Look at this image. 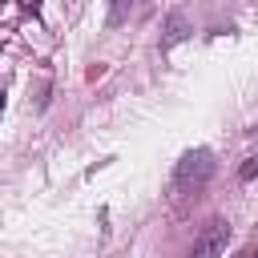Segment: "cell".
<instances>
[{
	"label": "cell",
	"mask_w": 258,
	"mask_h": 258,
	"mask_svg": "<svg viewBox=\"0 0 258 258\" xmlns=\"http://www.w3.org/2000/svg\"><path fill=\"white\" fill-rule=\"evenodd\" d=\"M238 258H258V254H254V250H242V254H238Z\"/></svg>",
	"instance_id": "52a82bcc"
},
{
	"label": "cell",
	"mask_w": 258,
	"mask_h": 258,
	"mask_svg": "<svg viewBox=\"0 0 258 258\" xmlns=\"http://www.w3.org/2000/svg\"><path fill=\"white\" fill-rule=\"evenodd\" d=\"M210 177H214V153L210 149H189L173 165V194H202Z\"/></svg>",
	"instance_id": "6da1fadb"
},
{
	"label": "cell",
	"mask_w": 258,
	"mask_h": 258,
	"mask_svg": "<svg viewBox=\"0 0 258 258\" xmlns=\"http://www.w3.org/2000/svg\"><path fill=\"white\" fill-rule=\"evenodd\" d=\"M20 4H24V8H32V12L40 8V0H20Z\"/></svg>",
	"instance_id": "8992f818"
},
{
	"label": "cell",
	"mask_w": 258,
	"mask_h": 258,
	"mask_svg": "<svg viewBox=\"0 0 258 258\" xmlns=\"http://www.w3.org/2000/svg\"><path fill=\"white\" fill-rule=\"evenodd\" d=\"M238 177H242V181H258V153L246 157V161L238 165Z\"/></svg>",
	"instance_id": "277c9868"
},
{
	"label": "cell",
	"mask_w": 258,
	"mask_h": 258,
	"mask_svg": "<svg viewBox=\"0 0 258 258\" xmlns=\"http://www.w3.org/2000/svg\"><path fill=\"white\" fill-rule=\"evenodd\" d=\"M226 242H230V222L226 218H210L194 242V258H222L226 254Z\"/></svg>",
	"instance_id": "7a4b0ae2"
},
{
	"label": "cell",
	"mask_w": 258,
	"mask_h": 258,
	"mask_svg": "<svg viewBox=\"0 0 258 258\" xmlns=\"http://www.w3.org/2000/svg\"><path fill=\"white\" fill-rule=\"evenodd\" d=\"M133 8V0H109V20L117 24V20H125V12Z\"/></svg>",
	"instance_id": "5b68a950"
},
{
	"label": "cell",
	"mask_w": 258,
	"mask_h": 258,
	"mask_svg": "<svg viewBox=\"0 0 258 258\" xmlns=\"http://www.w3.org/2000/svg\"><path fill=\"white\" fill-rule=\"evenodd\" d=\"M185 36H189V20L173 12V16L165 20V36H161V48H169V44H177V40H185Z\"/></svg>",
	"instance_id": "3957f363"
}]
</instances>
